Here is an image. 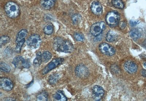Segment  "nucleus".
Instances as JSON below:
<instances>
[{"mask_svg":"<svg viewBox=\"0 0 146 101\" xmlns=\"http://www.w3.org/2000/svg\"><path fill=\"white\" fill-rule=\"evenodd\" d=\"M139 23V20H131L130 21V24L131 26H134L137 25Z\"/></svg>","mask_w":146,"mask_h":101,"instance_id":"nucleus-31","label":"nucleus"},{"mask_svg":"<svg viewBox=\"0 0 146 101\" xmlns=\"http://www.w3.org/2000/svg\"><path fill=\"white\" fill-rule=\"evenodd\" d=\"M27 31L26 29H22L18 32L16 36L15 42L17 43L24 39L27 34Z\"/></svg>","mask_w":146,"mask_h":101,"instance_id":"nucleus-15","label":"nucleus"},{"mask_svg":"<svg viewBox=\"0 0 146 101\" xmlns=\"http://www.w3.org/2000/svg\"><path fill=\"white\" fill-rule=\"evenodd\" d=\"M48 94L46 91H44L38 94L36 97V100L37 101H46L48 99Z\"/></svg>","mask_w":146,"mask_h":101,"instance_id":"nucleus-19","label":"nucleus"},{"mask_svg":"<svg viewBox=\"0 0 146 101\" xmlns=\"http://www.w3.org/2000/svg\"><path fill=\"white\" fill-rule=\"evenodd\" d=\"M41 37L36 34L32 35L27 41V46L33 49L37 48L41 44Z\"/></svg>","mask_w":146,"mask_h":101,"instance_id":"nucleus-5","label":"nucleus"},{"mask_svg":"<svg viewBox=\"0 0 146 101\" xmlns=\"http://www.w3.org/2000/svg\"><path fill=\"white\" fill-rule=\"evenodd\" d=\"M125 70L129 73L132 74L135 73L137 70L138 67L137 65L133 62L128 61L124 65Z\"/></svg>","mask_w":146,"mask_h":101,"instance_id":"nucleus-11","label":"nucleus"},{"mask_svg":"<svg viewBox=\"0 0 146 101\" xmlns=\"http://www.w3.org/2000/svg\"><path fill=\"white\" fill-rule=\"evenodd\" d=\"M91 10L95 15H101L103 13V8L100 2L95 1L92 3L91 6Z\"/></svg>","mask_w":146,"mask_h":101,"instance_id":"nucleus-12","label":"nucleus"},{"mask_svg":"<svg viewBox=\"0 0 146 101\" xmlns=\"http://www.w3.org/2000/svg\"><path fill=\"white\" fill-rule=\"evenodd\" d=\"M53 47L56 51L65 53H71L74 50V45L71 41L63 40L59 37L54 39Z\"/></svg>","mask_w":146,"mask_h":101,"instance_id":"nucleus-1","label":"nucleus"},{"mask_svg":"<svg viewBox=\"0 0 146 101\" xmlns=\"http://www.w3.org/2000/svg\"><path fill=\"white\" fill-rule=\"evenodd\" d=\"M22 67L23 68H28L31 67V63L28 59H24L22 61Z\"/></svg>","mask_w":146,"mask_h":101,"instance_id":"nucleus-30","label":"nucleus"},{"mask_svg":"<svg viewBox=\"0 0 146 101\" xmlns=\"http://www.w3.org/2000/svg\"><path fill=\"white\" fill-rule=\"evenodd\" d=\"M0 70L2 72H9L11 70V68L7 63L1 62L0 63Z\"/></svg>","mask_w":146,"mask_h":101,"instance_id":"nucleus-24","label":"nucleus"},{"mask_svg":"<svg viewBox=\"0 0 146 101\" xmlns=\"http://www.w3.org/2000/svg\"><path fill=\"white\" fill-rule=\"evenodd\" d=\"M10 37L7 36H3L1 37L0 39V46L1 47L4 46L10 41Z\"/></svg>","mask_w":146,"mask_h":101,"instance_id":"nucleus-26","label":"nucleus"},{"mask_svg":"<svg viewBox=\"0 0 146 101\" xmlns=\"http://www.w3.org/2000/svg\"><path fill=\"white\" fill-rule=\"evenodd\" d=\"M118 38V35L113 31H110L106 36V40L108 42H111L115 41Z\"/></svg>","mask_w":146,"mask_h":101,"instance_id":"nucleus-14","label":"nucleus"},{"mask_svg":"<svg viewBox=\"0 0 146 101\" xmlns=\"http://www.w3.org/2000/svg\"><path fill=\"white\" fill-rule=\"evenodd\" d=\"M5 13L9 18H15L19 16L20 8L16 3L12 1L8 2L5 6Z\"/></svg>","mask_w":146,"mask_h":101,"instance_id":"nucleus-2","label":"nucleus"},{"mask_svg":"<svg viewBox=\"0 0 146 101\" xmlns=\"http://www.w3.org/2000/svg\"><path fill=\"white\" fill-rule=\"evenodd\" d=\"M53 28L52 25H47L44 28V33L47 35H50L53 33Z\"/></svg>","mask_w":146,"mask_h":101,"instance_id":"nucleus-27","label":"nucleus"},{"mask_svg":"<svg viewBox=\"0 0 146 101\" xmlns=\"http://www.w3.org/2000/svg\"><path fill=\"white\" fill-rule=\"evenodd\" d=\"M57 0H41L40 5L45 10H49L54 6Z\"/></svg>","mask_w":146,"mask_h":101,"instance_id":"nucleus-13","label":"nucleus"},{"mask_svg":"<svg viewBox=\"0 0 146 101\" xmlns=\"http://www.w3.org/2000/svg\"><path fill=\"white\" fill-rule=\"evenodd\" d=\"M126 26V23L124 22H122L120 24V27L121 28L123 29V28H125Z\"/></svg>","mask_w":146,"mask_h":101,"instance_id":"nucleus-32","label":"nucleus"},{"mask_svg":"<svg viewBox=\"0 0 146 101\" xmlns=\"http://www.w3.org/2000/svg\"><path fill=\"white\" fill-rule=\"evenodd\" d=\"M141 74L144 77H146V70H143L141 71Z\"/></svg>","mask_w":146,"mask_h":101,"instance_id":"nucleus-33","label":"nucleus"},{"mask_svg":"<svg viewBox=\"0 0 146 101\" xmlns=\"http://www.w3.org/2000/svg\"><path fill=\"white\" fill-rule=\"evenodd\" d=\"M105 28L106 24L104 22H98L91 26L90 28L91 33L92 36L96 37L101 34Z\"/></svg>","mask_w":146,"mask_h":101,"instance_id":"nucleus-6","label":"nucleus"},{"mask_svg":"<svg viewBox=\"0 0 146 101\" xmlns=\"http://www.w3.org/2000/svg\"><path fill=\"white\" fill-rule=\"evenodd\" d=\"M94 99L96 101L100 100L105 94V91L103 88L99 85H96L92 89Z\"/></svg>","mask_w":146,"mask_h":101,"instance_id":"nucleus-10","label":"nucleus"},{"mask_svg":"<svg viewBox=\"0 0 146 101\" xmlns=\"http://www.w3.org/2000/svg\"><path fill=\"white\" fill-rule=\"evenodd\" d=\"M52 58V54L49 51H44L42 54V61L44 63H46L47 62L50 60Z\"/></svg>","mask_w":146,"mask_h":101,"instance_id":"nucleus-22","label":"nucleus"},{"mask_svg":"<svg viewBox=\"0 0 146 101\" xmlns=\"http://www.w3.org/2000/svg\"><path fill=\"white\" fill-rule=\"evenodd\" d=\"M53 97L54 99L57 101H66L67 100L64 94L61 91L57 92L56 94H53Z\"/></svg>","mask_w":146,"mask_h":101,"instance_id":"nucleus-16","label":"nucleus"},{"mask_svg":"<svg viewBox=\"0 0 146 101\" xmlns=\"http://www.w3.org/2000/svg\"><path fill=\"white\" fill-rule=\"evenodd\" d=\"M112 4L114 7L117 9H122L124 7V5L121 0H112Z\"/></svg>","mask_w":146,"mask_h":101,"instance_id":"nucleus-21","label":"nucleus"},{"mask_svg":"<svg viewBox=\"0 0 146 101\" xmlns=\"http://www.w3.org/2000/svg\"><path fill=\"white\" fill-rule=\"evenodd\" d=\"M106 19L110 26L115 27L118 25L119 21L120 15L117 11H112L108 13Z\"/></svg>","mask_w":146,"mask_h":101,"instance_id":"nucleus-3","label":"nucleus"},{"mask_svg":"<svg viewBox=\"0 0 146 101\" xmlns=\"http://www.w3.org/2000/svg\"><path fill=\"white\" fill-rule=\"evenodd\" d=\"M42 59V54L40 52H38L36 54V57L34 60L33 65L35 67H37L41 65Z\"/></svg>","mask_w":146,"mask_h":101,"instance_id":"nucleus-20","label":"nucleus"},{"mask_svg":"<svg viewBox=\"0 0 146 101\" xmlns=\"http://www.w3.org/2000/svg\"><path fill=\"white\" fill-rule=\"evenodd\" d=\"M60 79V76L58 74H53L49 76L48 79V83L49 84L53 85L56 83Z\"/></svg>","mask_w":146,"mask_h":101,"instance_id":"nucleus-18","label":"nucleus"},{"mask_svg":"<svg viewBox=\"0 0 146 101\" xmlns=\"http://www.w3.org/2000/svg\"><path fill=\"white\" fill-rule=\"evenodd\" d=\"M130 35L132 39L135 41H136L140 38L141 34L139 30L133 29L130 31Z\"/></svg>","mask_w":146,"mask_h":101,"instance_id":"nucleus-17","label":"nucleus"},{"mask_svg":"<svg viewBox=\"0 0 146 101\" xmlns=\"http://www.w3.org/2000/svg\"><path fill=\"white\" fill-rule=\"evenodd\" d=\"M144 66L145 67V68L146 69V63H144Z\"/></svg>","mask_w":146,"mask_h":101,"instance_id":"nucleus-35","label":"nucleus"},{"mask_svg":"<svg viewBox=\"0 0 146 101\" xmlns=\"http://www.w3.org/2000/svg\"><path fill=\"white\" fill-rule=\"evenodd\" d=\"M4 100L5 101H15V100L13 98H5Z\"/></svg>","mask_w":146,"mask_h":101,"instance_id":"nucleus-34","label":"nucleus"},{"mask_svg":"<svg viewBox=\"0 0 146 101\" xmlns=\"http://www.w3.org/2000/svg\"><path fill=\"white\" fill-rule=\"evenodd\" d=\"M0 84L4 90L9 91L13 88V84L11 80L7 78L2 77L0 79Z\"/></svg>","mask_w":146,"mask_h":101,"instance_id":"nucleus-9","label":"nucleus"},{"mask_svg":"<svg viewBox=\"0 0 146 101\" xmlns=\"http://www.w3.org/2000/svg\"><path fill=\"white\" fill-rule=\"evenodd\" d=\"M74 37L76 40L78 41H84V37L80 33H75L74 34Z\"/></svg>","mask_w":146,"mask_h":101,"instance_id":"nucleus-29","label":"nucleus"},{"mask_svg":"<svg viewBox=\"0 0 146 101\" xmlns=\"http://www.w3.org/2000/svg\"><path fill=\"white\" fill-rule=\"evenodd\" d=\"M64 61V59L62 58H58L53 59L52 61L48 63L45 68L43 69L41 73L43 75H45L51 71L56 68L58 65L62 63Z\"/></svg>","mask_w":146,"mask_h":101,"instance_id":"nucleus-4","label":"nucleus"},{"mask_svg":"<svg viewBox=\"0 0 146 101\" xmlns=\"http://www.w3.org/2000/svg\"><path fill=\"white\" fill-rule=\"evenodd\" d=\"M24 59V58L22 56H17L15 57L13 59V60L12 63L17 68V67H19V66L20 65V63H21L22 67V61H23Z\"/></svg>","mask_w":146,"mask_h":101,"instance_id":"nucleus-23","label":"nucleus"},{"mask_svg":"<svg viewBox=\"0 0 146 101\" xmlns=\"http://www.w3.org/2000/svg\"><path fill=\"white\" fill-rule=\"evenodd\" d=\"M72 20L74 24H78L82 20V17L79 14H75L73 15Z\"/></svg>","mask_w":146,"mask_h":101,"instance_id":"nucleus-25","label":"nucleus"},{"mask_svg":"<svg viewBox=\"0 0 146 101\" xmlns=\"http://www.w3.org/2000/svg\"><path fill=\"white\" fill-rule=\"evenodd\" d=\"M75 73L77 77L81 79L86 78L89 74L88 69L83 64L77 66L75 69Z\"/></svg>","mask_w":146,"mask_h":101,"instance_id":"nucleus-7","label":"nucleus"},{"mask_svg":"<svg viewBox=\"0 0 146 101\" xmlns=\"http://www.w3.org/2000/svg\"><path fill=\"white\" fill-rule=\"evenodd\" d=\"M99 50L102 53L108 56H112L115 53L114 48L105 43L100 44Z\"/></svg>","mask_w":146,"mask_h":101,"instance_id":"nucleus-8","label":"nucleus"},{"mask_svg":"<svg viewBox=\"0 0 146 101\" xmlns=\"http://www.w3.org/2000/svg\"><path fill=\"white\" fill-rule=\"evenodd\" d=\"M25 42V39H24L17 43V46L15 49V51L17 53L20 52L21 49L22 48V46L24 44V43Z\"/></svg>","mask_w":146,"mask_h":101,"instance_id":"nucleus-28","label":"nucleus"}]
</instances>
